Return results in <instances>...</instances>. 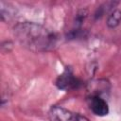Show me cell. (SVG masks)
<instances>
[{"instance_id":"277c9868","label":"cell","mask_w":121,"mask_h":121,"mask_svg":"<svg viewBox=\"0 0 121 121\" xmlns=\"http://www.w3.org/2000/svg\"><path fill=\"white\" fill-rule=\"evenodd\" d=\"M87 104L90 111L96 116H106L110 112L107 100L98 93H91L87 96Z\"/></svg>"},{"instance_id":"ba28073f","label":"cell","mask_w":121,"mask_h":121,"mask_svg":"<svg viewBox=\"0 0 121 121\" xmlns=\"http://www.w3.org/2000/svg\"><path fill=\"white\" fill-rule=\"evenodd\" d=\"M87 34V31L82 28H75L73 27L66 35L68 40H77L78 38H84Z\"/></svg>"},{"instance_id":"6da1fadb","label":"cell","mask_w":121,"mask_h":121,"mask_svg":"<svg viewBox=\"0 0 121 121\" xmlns=\"http://www.w3.org/2000/svg\"><path fill=\"white\" fill-rule=\"evenodd\" d=\"M13 34L20 44L34 53H45L54 50L59 35L39 23L20 22L13 27Z\"/></svg>"},{"instance_id":"52a82bcc","label":"cell","mask_w":121,"mask_h":121,"mask_svg":"<svg viewBox=\"0 0 121 121\" xmlns=\"http://www.w3.org/2000/svg\"><path fill=\"white\" fill-rule=\"evenodd\" d=\"M88 15V11L85 9H81L79 10H78L76 16H75V20H74V27L75 28H82V25L85 21V19L87 18Z\"/></svg>"},{"instance_id":"7a4b0ae2","label":"cell","mask_w":121,"mask_h":121,"mask_svg":"<svg viewBox=\"0 0 121 121\" xmlns=\"http://www.w3.org/2000/svg\"><path fill=\"white\" fill-rule=\"evenodd\" d=\"M55 85L60 91L69 92L80 89L84 85V82L74 74L71 67L66 66L62 73L60 74L56 78Z\"/></svg>"},{"instance_id":"9c48e42d","label":"cell","mask_w":121,"mask_h":121,"mask_svg":"<svg viewBox=\"0 0 121 121\" xmlns=\"http://www.w3.org/2000/svg\"><path fill=\"white\" fill-rule=\"evenodd\" d=\"M14 16V9L8 5V9H6L4 6L1 5V20L3 22H8L12 19Z\"/></svg>"},{"instance_id":"8992f818","label":"cell","mask_w":121,"mask_h":121,"mask_svg":"<svg viewBox=\"0 0 121 121\" xmlns=\"http://www.w3.org/2000/svg\"><path fill=\"white\" fill-rule=\"evenodd\" d=\"M121 24V9H114L112 10L108 15L106 19V26L110 29L116 28Z\"/></svg>"},{"instance_id":"3957f363","label":"cell","mask_w":121,"mask_h":121,"mask_svg":"<svg viewBox=\"0 0 121 121\" xmlns=\"http://www.w3.org/2000/svg\"><path fill=\"white\" fill-rule=\"evenodd\" d=\"M48 114L52 121H90L86 116L78 112L57 105L50 108Z\"/></svg>"},{"instance_id":"5b68a950","label":"cell","mask_w":121,"mask_h":121,"mask_svg":"<svg viewBox=\"0 0 121 121\" xmlns=\"http://www.w3.org/2000/svg\"><path fill=\"white\" fill-rule=\"evenodd\" d=\"M118 4H119V2H117V1H108V2H104L103 4L98 6L94 13L95 20H99L105 14H109L112 10L116 9V6Z\"/></svg>"}]
</instances>
